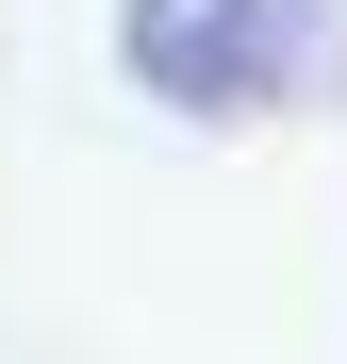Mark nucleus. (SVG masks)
I'll list each match as a JSON object with an SVG mask.
<instances>
[{"mask_svg":"<svg viewBox=\"0 0 347 364\" xmlns=\"http://www.w3.org/2000/svg\"><path fill=\"white\" fill-rule=\"evenodd\" d=\"M116 67L165 116H314L347 100V0H116Z\"/></svg>","mask_w":347,"mask_h":364,"instance_id":"f257e3e1","label":"nucleus"}]
</instances>
